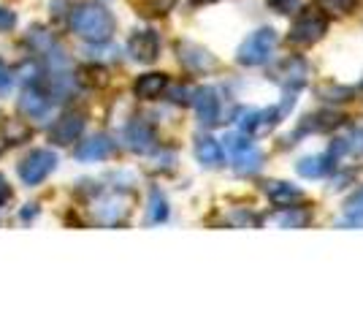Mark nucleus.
<instances>
[{
	"label": "nucleus",
	"instance_id": "1",
	"mask_svg": "<svg viewBox=\"0 0 363 326\" xmlns=\"http://www.w3.org/2000/svg\"><path fill=\"white\" fill-rule=\"evenodd\" d=\"M114 28H117L114 16L101 3H82V6H76L74 14H71V31L79 38L90 41V44L108 41L114 36Z\"/></svg>",
	"mask_w": 363,
	"mask_h": 326
},
{
	"label": "nucleus",
	"instance_id": "2",
	"mask_svg": "<svg viewBox=\"0 0 363 326\" xmlns=\"http://www.w3.org/2000/svg\"><path fill=\"white\" fill-rule=\"evenodd\" d=\"M325 33H328V16L323 14L318 6L315 9H301L293 19V25H290L288 41L296 47H309V44H318Z\"/></svg>",
	"mask_w": 363,
	"mask_h": 326
},
{
	"label": "nucleus",
	"instance_id": "3",
	"mask_svg": "<svg viewBox=\"0 0 363 326\" xmlns=\"http://www.w3.org/2000/svg\"><path fill=\"white\" fill-rule=\"evenodd\" d=\"M223 141H225L223 150H228L230 163H233V169L239 171V174H257V171H260L263 156H260L255 141L250 139L247 134H228Z\"/></svg>",
	"mask_w": 363,
	"mask_h": 326
},
{
	"label": "nucleus",
	"instance_id": "4",
	"mask_svg": "<svg viewBox=\"0 0 363 326\" xmlns=\"http://www.w3.org/2000/svg\"><path fill=\"white\" fill-rule=\"evenodd\" d=\"M274 49H277V31L274 28H260L250 38H244L236 60L242 65H263V63L272 60Z\"/></svg>",
	"mask_w": 363,
	"mask_h": 326
},
{
	"label": "nucleus",
	"instance_id": "5",
	"mask_svg": "<svg viewBox=\"0 0 363 326\" xmlns=\"http://www.w3.org/2000/svg\"><path fill=\"white\" fill-rule=\"evenodd\" d=\"M306 77H309V63L298 58V55H288L277 63L272 68V79L282 85V90L290 95H296L306 85Z\"/></svg>",
	"mask_w": 363,
	"mask_h": 326
},
{
	"label": "nucleus",
	"instance_id": "6",
	"mask_svg": "<svg viewBox=\"0 0 363 326\" xmlns=\"http://www.w3.org/2000/svg\"><path fill=\"white\" fill-rule=\"evenodd\" d=\"M55 169H57V156L52 150H33L28 158H22L16 171H19V180L25 185L35 188L38 183H44Z\"/></svg>",
	"mask_w": 363,
	"mask_h": 326
},
{
	"label": "nucleus",
	"instance_id": "7",
	"mask_svg": "<svg viewBox=\"0 0 363 326\" xmlns=\"http://www.w3.org/2000/svg\"><path fill=\"white\" fill-rule=\"evenodd\" d=\"M198 112V120L206 128H214L223 117V98L214 87H198L193 90V101H190Z\"/></svg>",
	"mask_w": 363,
	"mask_h": 326
},
{
	"label": "nucleus",
	"instance_id": "8",
	"mask_svg": "<svg viewBox=\"0 0 363 326\" xmlns=\"http://www.w3.org/2000/svg\"><path fill=\"white\" fill-rule=\"evenodd\" d=\"M279 109H239L236 114V125L239 131L252 136L257 131H272L274 125L279 123Z\"/></svg>",
	"mask_w": 363,
	"mask_h": 326
},
{
	"label": "nucleus",
	"instance_id": "9",
	"mask_svg": "<svg viewBox=\"0 0 363 326\" xmlns=\"http://www.w3.org/2000/svg\"><path fill=\"white\" fill-rule=\"evenodd\" d=\"M177 52H179V63L193 71V74H206V71H214L217 68V60L209 49L198 47L193 41H179L177 44Z\"/></svg>",
	"mask_w": 363,
	"mask_h": 326
},
{
	"label": "nucleus",
	"instance_id": "10",
	"mask_svg": "<svg viewBox=\"0 0 363 326\" xmlns=\"http://www.w3.org/2000/svg\"><path fill=\"white\" fill-rule=\"evenodd\" d=\"M84 134V114L82 112H65L60 120L49 128V139L55 144H74Z\"/></svg>",
	"mask_w": 363,
	"mask_h": 326
},
{
	"label": "nucleus",
	"instance_id": "11",
	"mask_svg": "<svg viewBox=\"0 0 363 326\" xmlns=\"http://www.w3.org/2000/svg\"><path fill=\"white\" fill-rule=\"evenodd\" d=\"M128 52L136 63H155L160 55V36L155 31H136L128 38Z\"/></svg>",
	"mask_w": 363,
	"mask_h": 326
},
{
	"label": "nucleus",
	"instance_id": "12",
	"mask_svg": "<svg viewBox=\"0 0 363 326\" xmlns=\"http://www.w3.org/2000/svg\"><path fill=\"white\" fill-rule=\"evenodd\" d=\"M19 109L28 120H44L52 109V95L44 93V87H25L19 98Z\"/></svg>",
	"mask_w": 363,
	"mask_h": 326
},
{
	"label": "nucleus",
	"instance_id": "13",
	"mask_svg": "<svg viewBox=\"0 0 363 326\" xmlns=\"http://www.w3.org/2000/svg\"><path fill=\"white\" fill-rule=\"evenodd\" d=\"M114 153V141L108 139L106 134H95L90 139L79 141V147L74 150L76 161L82 163H92V161H106Z\"/></svg>",
	"mask_w": 363,
	"mask_h": 326
},
{
	"label": "nucleus",
	"instance_id": "14",
	"mask_svg": "<svg viewBox=\"0 0 363 326\" xmlns=\"http://www.w3.org/2000/svg\"><path fill=\"white\" fill-rule=\"evenodd\" d=\"M125 144L133 153H138V156L152 153L155 150V131H152V125L144 123V120H130V123L125 125Z\"/></svg>",
	"mask_w": 363,
	"mask_h": 326
},
{
	"label": "nucleus",
	"instance_id": "15",
	"mask_svg": "<svg viewBox=\"0 0 363 326\" xmlns=\"http://www.w3.org/2000/svg\"><path fill=\"white\" fill-rule=\"evenodd\" d=\"M263 193H266L269 202H272L274 207H279V210L293 207L296 202H301L303 199L301 188L290 185V183H282V180H269V183L263 185Z\"/></svg>",
	"mask_w": 363,
	"mask_h": 326
},
{
	"label": "nucleus",
	"instance_id": "16",
	"mask_svg": "<svg viewBox=\"0 0 363 326\" xmlns=\"http://www.w3.org/2000/svg\"><path fill=\"white\" fill-rule=\"evenodd\" d=\"M168 87V77L160 74V71H152V74H141V77L133 82V93L141 101H155L166 93Z\"/></svg>",
	"mask_w": 363,
	"mask_h": 326
},
{
	"label": "nucleus",
	"instance_id": "17",
	"mask_svg": "<svg viewBox=\"0 0 363 326\" xmlns=\"http://www.w3.org/2000/svg\"><path fill=\"white\" fill-rule=\"evenodd\" d=\"M128 215V199L111 193L108 199H104L101 204H95V220L104 223V226H114L120 223L122 217Z\"/></svg>",
	"mask_w": 363,
	"mask_h": 326
},
{
	"label": "nucleus",
	"instance_id": "18",
	"mask_svg": "<svg viewBox=\"0 0 363 326\" xmlns=\"http://www.w3.org/2000/svg\"><path fill=\"white\" fill-rule=\"evenodd\" d=\"M196 158L203 163V166H209V169H217V166H223L225 163V150H223V144L212 136H198L196 139Z\"/></svg>",
	"mask_w": 363,
	"mask_h": 326
},
{
	"label": "nucleus",
	"instance_id": "19",
	"mask_svg": "<svg viewBox=\"0 0 363 326\" xmlns=\"http://www.w3.org/2000/svg\"><path fill=\"white\" fill-rule=\"evenodd\" d=\"M333 166H336V163H333V158L325 153V156L301 158V161L296 163V171H298L301 177H306V180H320V177H325Z\"/></svg>",
	"mask_w": 363,
	"mask_h": 326
},
{
	"label": "nucleus",
	"instance_id": "20",
	"mask_svg": "<svg viewBox=\"0 0 363 326\" xmlns=\"http://www.w3.org/2000/svg\"><path fill=\"white\" fill-rule=\"evenodd\" d=\"M168 217V202H166V196L155 188L150 193V212H147V220L150 223H163Z\"/></svg>",
	"mask_w": 363,
	"mask_h": 326
},
{
	"label": "nucleus",
	"instance_id": "21",
	"mask_svg": "<svg viewBox=\"0 0 363 326\" xmlns=\"http://www.w3.org/2000/svg\"><path fill=\"white\" fill-rule=\"evenodd\" d=\"M179 0H136L138 11L144 16H166Z\"/></svg>",
	"mask_w": 363,
	"mask_h": 326
},
{
	"label": "nucleus",
	"instance_id": "22",
	"mask_svg": "<svg viewBox=\"0 0 363 326\" xmlns=\"http://www.w3.org/2000/svg\"><path fill=\"white\" fill-rule=\"evenodd\" d=\"M355 3L358 0H315V6L323 14H350L355 9Z\"/></svg>",
	"mask_w": 363,
	"mask_h": 326
},
{
	"label": "nucleus",
	"instance_id": "23",
	"mask_svg": "<svg viewBox=\"0 0 363 326\" xmlns=\"http://www.w3.org/2000/svg\"><path fill=\"white\" fill-rule=\"evenodd\" d=\"M345 215H347L350 223H363V188L355 190L352 196L345 204Z\"/></svg>",
	"mask_w": 363,
	"mask_h": 326
},
{
	"label": "nucleus",
	"instance_id": "24",
	"mask_svg": "<svg viewBox=\"0 0 363 326\" xmlns=\"http://www.w3.org/2000/svg\"><path fill=\"white\" fill-rule=\"evenodd\" d=\"M6 141H11V144H19L22 139H28L30 136V131L22 125V120H6Z\"/></svg>",
	"mask_w": 363,
	"mask_h": 326
},
{
	"label": "nucleus",
	"instance_id": "25",
	"mask_svg": "<svg viewBox=\"0 0 363 326\" xmlns=\"http://www.w3.org/2000/svg\"><path fill=\"white\" fill-rule=\"evenodd\" d=\"M352 87H339V85H328V87H323L320 90V98H325V101H350L352 98Z\"/></svg>",
	"mask_w": 363,
	"mask_h": 326
},
{
	"label": "nucleus",
	"instance_id": "26",
	"mask_svg": "<svg viewBox=\"0 0 363 326\" xmlns=\"http://www.w3.org/2000/svg\"><path fill=\"white\" fill-rule=\"evenodd\" d=\"M306 220H309V215H306V212H298L296 204H293V207H285V215H279V223H282V226H290V229H293V226H303Z\"/></svg>",
	"mask_w": 363,
	"mask_h": 326
},
{
	"label": "nucleus",
	"instance_id": "27",
	"mask_svg": "<svg viewBox=\"0 0 363 326\" xmlns=\"http://www.w3.org/2000/svg\"><path fill=\"white\" fill-rule=\"evenodd\" d=\"M166 90H168V101H174V104H190V101H193V90L184 87V85L166 87Z\"/></svg>",
	"mask_w": 363,
	"mask_h": 326
},
{
	"label": "nucleus",
	"instance_id": "28",
	"mask_svg": "<svg viewBox=\"0 0 363 326\" xmlns=\"http://www.w3.org/2000/svg\"><path fill=\"white\" fill-rule=\"evenodd\" d=\"M266 3L272 6L277 14H296L298 6H301V0H266Z\"/></svg>",
	"mask_w": 363,
	"mask_h": 326
},
{
	"label": "nucleus",
	"instance_id": "29",
	"mask_svg": "<svg viewBox=\"0 0 363 326\" xmlns=\"http://www.w3.org/2000/svg\"><path fill=\"white\" fill-rule=\"evenodd\" d=\"M14 25H16V16L9 9H0V33L14 31Z\"/></svg>",
	"mask_w": 363,
	"mask_h": 326
},
{
	"label": "nucleus",
	"instance_id": "30",
	"mask_svg": "<svg viewBox=\"0 0 363 326\" xmlns=\"http://www.w3.org/2000/svg\"><path fill=\"white\" fill-rule=\"evenodd\" d=\"M11 196H14V190L9 185V180L0 174V207H6V204L11 202Z\"/></svg>",
	"mask_w": 363,
	"mask_h": 326
},
{
	"label": "nucleus",
	"instance_id": "31",
	"mask_svg": "<svg viewBox=\"0 0 363 326\" xmlns=\"http://www.w3.org/2000/svg\"><path fill=\"white\" fill-rule=\"evenodd\" d=\"M11 82H14V77H11V71L0 63V93H6L9 87H11Z\"/></svg>",
	"mask_w": 363,
	"mask_h": 326
},
{
	"label": "nucleus",
	"instance_id": "32",
	"mask_svg": "<svg viewBox=\"0 0 363 326\" xmlns=\"http://www.w3.org/2000/svg\"><path fill=\"white\" fill-rule=\"evenodd\" d=\"M212 3H220V0H193V6H212Z\"/></svg>",
	"mask_w": 363,
	"mask_h": 326
},
{
	"label": "nucleus",
	"instance_id": "33",
	"mask_svg": "<svg viewBox=\"0 0 363 326\" xmlns=\"http://www.w3.org/2000/svg\"><path fill=\"white\" fill-rule=\"evenodd\" d=\"M0 153H3V144H0Z\"/></svg>",
	"mask_w": 363,
	"mask_h": 326
}]
</instances>
